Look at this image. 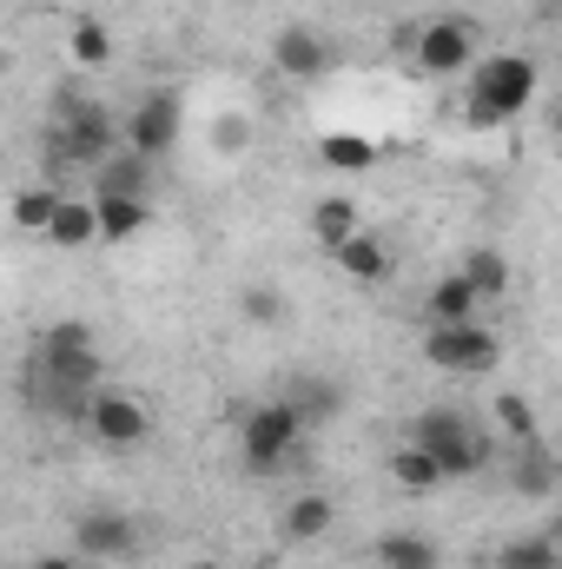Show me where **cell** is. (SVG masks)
<instances>
[{"instance_id":"1","label":"cell","mask_w":562,"mask_h":569,"mask_svg":"<svg viewBox=\"0 0 562 569\" xmlns=\"http://www.w3.org/2000/svg\"><path fill=\"white\" fill-rule=\"evenodd\" d=\"M93 391H107L100 331L87 318H53L33 345V365H27V405L60 418V425H87Z\"/></svg>"},{"instance_id":"2","label":"cell","mask_w":562,"mask_h":569,"mask_svg":"<svg viewBox=\"0 0 562 569\" xmlns=\"http://www.w3.org/2000/svg\"><path fill=\"white\" fill-rule=\"evenodd\" d=\"M411 443H423L443 470H450V483H463V477H476V470H490V457H496V430L483 425L476 411H463V405H423L418 418L404 425Z\"/></svg>"},{"instance_id":"3","label":"cell","mask_w":562,"mask_h":569,"mask_svg":"<svg viewBox=\"0 0 562 569\" xmlns=\"http://www.w3.org/2000/svg\"><path fill=\"white\" fill-rule=\"evenodd\" d=\"M536 60L530 53H483L470 73H463V120L470 127H510L516 113H530L536 100Z\"/></svg>"},{"instance_id":"4","label":"cell","mask_w":562,"mask_h":569,"mask_svg":"<svg viewBox=\"0 0 562 569\" xmlns=\"http://www.w3.org/2000/svg\"><path fill=\"white\" fill-rule=\"evenodd\" d=\"M304 437H311L304 405H298V398H265V405H252V411L239 418V457H245V470L272 477V470H284V463L304 450Z\"/></svg>"},{"instance_id":"5","label":"cell","mask_w":562,"mask_h":569,"mask_svg":"<svg viewBox=\"0 0 562 569\" xmlns=\"http://www.w3.org/2000/svg\"><path fill=\"white\" fill-rule=\"evenodd\" d=\"M423 365L443 371V378H490L503 365V345L483 318H463V325H423Z\"/></svg>"},{"instance_id":"6","label":"cell","mask_w":562,"mask_h":569,"mask_svg":"<svg viewBox=\"0 0 562 569\" xmlns=\"http://www.w3.org/2000/svg\"><path fill=\"white\" fill-rule=\"evenodd\" d=\"M483 53H476V27H470V13H436V20H423L418 40H411V73L423 80H456V73H470Z\"/></svg>"},{"instance_id":"7","label":"cell","mask_w":562,"mask_h":569,"mask_svg":"<svg viewBox=\"0 0 562 569\" xmlns=\"http://www.w3.org/2000/svg\"><path fill=\"white\" fill-rule=\"evenodd\" d=\"M73 550L87 563H133L140 557V523L113 503H93V510L73 517Z\"/></svg>"},{"instance_id":"8","label":"cell","mask_w":562,"mask_h":569,"mask_svg":"<svg viewBox=\"0 0 562 569\" xmlns=\"http://www.w3.org/2000/svg\"><path fill=\"white\" fill-rule=\"evenodd\" d=\"M185 133V100L172 93V87H152L133 100V113H127V146L145 152V159H165L172 146Z\"/></svg>"},{"instance_id":"9","label":"cell","mask_w":562,"mask_h":569,"mask_svg":"<svg viewBox=\"0 0 562 569\" xmlns=\"http://www.w3.org/2000/svg\"><path fill=\"white\" fill-rule=\"evenodd\" d=\"M53 140H60V159L100 166L107 152H120L113 140H127V120H113V113H107V107H93V100H73V107H67V120L53 127Z\"/></svg>"},{"instance_id":"10","label":"cell","mask_w":562,"mask_h":569,"mask_svg":"<svg viewBox=\"0 0 562 569\" xmlns=\"http://www.w3.org/2000/svg\"><path fill=\"white\" fill-rule=\"evenodd\" d=\"M87 430H93V443H107V450H140L145 437H152V411H145L127 385H107V391H93Z\"/></svg>"},{"instance_id":"11","label":"cell","mask_w":562,"mask_h":569,"mask_svg":"<svg viewBox=\"0 0 562 569\" xmlns=\"http://www.w3.org/2000/svg\"><path fill=\"white\" fill-rule=\"evenodd\" d=\"M272 67H279L284 80L311 87V80H324V73L338 67V47H331V33H318L311 20H284L279 33H272Z\"/></svg>"},{"instance_id":"12","label":"cell","mask_w":562,"mask_h":569,"mask_svg":"<svg viewBox=\"0 0 562 569\" xmlns=\"http://www.w3.org/2000/svg\"><path fill=\"white\" fill-rule=\"evenodd\" d=\"M304 226H311V239L338 259V252L364 232V206H358L351 192H324V199H311V219H304Z\"/></svg>"},{"instance_id":"13","label":"cell","mask_w":562,"mask_h":569,"mask_svg":"<svg viewBox=\"0 0 562 569\" xmlns=\"http://www.w3.org/2000/svg\"><path fill=\"white\" fill-rule=\"evenodd\" d=\"M331 266H338L351 284H364V291H371V284H391V272H398V252H391V239H384L378 226H364V232H358V239H351Z\"/></svg>"},{"instance_id":"14","label":"cell","mask_w":562,"mask_h":569,"mask_svg":"<svg viewBox=\"0 0 562 569\" xmlns=\"http://www.w3.org/2000/svg\"><path fill=\"white\" fill-rule=\"evenodd\" d=\"M152 166H159V159H145V152H133V146H120V152H107V159L93 166V192L152 199Z\"/></svg>"},{"instance_id":"15","label":"cell","mask_w":562,"mask_h":569,"mask_svg":"<svg viewBox=\"0 0 562 569\" xmlns=\"http://www.w3.org/2000/svg\"><path fill=\"white\" fill-rule=\"evenodd\" d=\"M93 239H100V206L60 192V212H53V226H47V246H53V252H87Z\"/></svg>"},{"instance_id":"16","label":"cell","mask_w":562,"mask_h":569,"mask_svg":"<svg viewBox=\"0 0 562 569\" xmlns=\"http://www.w3.org/2000/svg\"><path fill=\"white\" fill-rule=\"evenodd\" d=\"M391 483H398V490H411V497H430V490H443V483H450V470H443L423 443L404 437V443H391Z\"/></svg>"},{"instance_id":"17","label":"cell","mask_w":562,"mask_h":569,"mask_svg":"<svg viewBox=\"0 0 562 569\" xmlns=\"http://www.w3.org/2000/svg\"><path fill=\"white\" fill-rule=\"evenodd\" d=\"M93 206H100V239H107V246H127V239H140L145 226H152V199L93 192Z\"/></svg>"},{"instance_id":"18","label":"cell","mask_w":562,"mask_h":569,"mask_svg":"<svg viewBox=\"0 0 562 569\" xmlns=\"http://www.w3.org/2000/svg\"><path fill=\"white\" fill-rule=\"evenodd\" d=\"M476 311H483V298H476V284L463 279V272H443V279L423 291V318L430 325H463Z\"/></svg>"},{"instance_id":"19","label":"cell","mask_w":562,"mask_h":569,"mask_svg":"<svg viewBox=\"0 0 562 569\" xmlns=\"http://www.w3.org/2000/svg\"><path fill=\"white\" fill-rule=\"evenodd\" d=\"M331 523H338V503L331 497H318V490H304V497H291L279 517L284 543H318V537H331Z\"/></svg>"},{"instance_id":"20","label":"cell","mask_w":562,"mask_h":569,"mask_svg":"<svg viewBox=\"0 0 562 569\" xmlns=\"http://www.w3.org/2000/svg\"><path fill=\"white\" fill-rule=\"evenodd\" d=\"M371 557H378V569H443V543L423 530H391V537H378Z\"/></svg>"},{"instance_id":"21","label":"cell","mask_w":562,"mask_h":569,"mask_svg":"<svg viewBox=\"0 0 562 569\" xmlns=\"http://www.w3.org/2000/svg\"><path fill=\"white\" fill-rule=\"evenodd\" d=\"M490 430L516 450V443H543V418H536V405L523 398V391H496V405H490Z\"/></svg>"},{"instance_id":"22","label":"cell","mask_w":562,"mask_h":569,"mask_svg":"<svg viewBox=\"0 0 562 569\" xmlns=\"http://www.w3.org/2000/svg\"><path fill=\"white\" fill-rule=\"evenodd\" d=\"M510 477H516L523 497H550V490L562 483V457H550V443H516Z\"/></svg>"},{"instance_id":"23","label":"cell","mask_w":562,"mask_h":569,"mask_svg":"<svg viewBox=\"0 0 562 569\" xmlns=\"http://www.w3.org/2000/svg\"><path fill=\"white\" fill-rule=\"evenodd\" d=\"M456 272H463V279L476 284V298H483V305H496V298L510 291V259H503L496 246H470Z\"/></svg>"},{"instance_id":"24","label":"cell","mask_w":562,"mask_h":569,"mask_svg":"<svg viewBox=\"0 0 562 569\" xmlns=\"http://www.w3.org/2000/svg\"><path fill=\"white\" fill-rule=\"evenodd\" d=\"M239 318H245V325H259V331H279L284 318H291V298H284V284L252 279L245 291H239Z\"/></svg>"},{"instance_id":"25","label":"cell","mask_w":562,"mask_h":569,"mask_svg":"<svg viewBox=\"0 0 562 569\" xmlns=\"http://www.w3.org/2000/svg\"><path fill=\"white\" fill-rule=\"evenodd\" d=\"M53 212H60V186H53V179H40V186H20V192H13V226H20V232L47 239Z\"/></svg>"},{"instance_id":"26","label":"cell","mask_w":562,"mask_h":569,"mask_svg":"<svg viewBox=\"0 0 562 569\" xmlns=\"http://www.w3.org/2000/svg\"><path fill=\"white\" fill-rule=\"evenodd\" d=\"M318 166H324V172H371V166H378V140L324 133V140H318Z\"/></svg>"},{"instance_id":"27","label":"cell","mask_w":562,"mask_h":569,"mask_svg":"<svg viewBox=\"0 0 562 569\" xmlns=\"http://www.w3.org/2000/svg\"><path fill=\"white\" fill-rule=\"evenodd\" d=\"M490 563L496 569H562V557H556V537L550 530H530V537H510Z\"/></svg>"},{"instance_id":"28","label":"cell","mask_w":562,"mask_h":569,"mask_svg":"<svg viewBox=\"0 0 562 569\" xmlns=\"http://www.w3.org/2000/svg\"><path fill=\"white\" fill-rule=\"evenodd\" d=\"M67 53H73V67H113V33H107V20H73V27H67Z\"/></svg>"},{"instance_id":"29","label":"cell","mask_w":562,"mask_h":569,"mask_svg":"<svg viewBox=\"0 0 562 569\" xmlns=\"http://www.w3.org/2000/svg\"><path fill=\"white\" fill-rule=\"evenodd\" d=\"M298 405H304V418H331L338 411V385H298Z\"/></svg>"},{"instance_id":"30","label":"cell","mask_w":562,"mask_h":569,"mask_svg":"<svg viewBox=\"0 0 562 569\" xmlns=\"http://www.w3.org/2000/svg\"><path fill=\"white\" fill-rule=\"evenodd\" d=\"M212 140H219V152H245V140H252V133H245V120H239V113H225Z\"/></svg>"},{"instance_id":"31","label":"cell","mask_w":562,"mask_h":569,"mask_svg":"<svg viewBox=\"0 0 562 569\" xmlns=\"http://www.w3.org/2000/svg\"><path fill=\"white\" fill-rule=\"evenodd\" d=\"M80 563H87L80 550H53V557H40V563H33V569H80Z\"/></svg>"},{"instance_id":"32","label":"cell","mask_w":562,"mask_h":569,"mask_svg":"<svg viewBox=\"0 0 562 569\" xmlns=\"http://www.w3.org/2000/svg\"><path fill=\"white\" fill-rule=\"evenodd\" d=\"M550 140H556V152H562V100L550 107Z\"/></svg>"},{"instance_id":"33","label":"cell","mask_w":562,"mask_h":569,"mask_svg":"<svg viewBox=\"0 0 562 569\" xmlns=\"http://www.w3.org/2000/svg\"><path fill=\"white\" fill-rule=\"evenodd\" d=\"M185 569H225V563L219 557H199V563H185Z\"/></svg>"},{"instance_id":"34","label":"cell","mask_w":562,"mask_h":569,"mask_svg":"<svg viewBox=\"0 0 562 569\" xmlns=\"http://www.w3.org/2000/svg\"><path fill=\"white\" fill-rule=\"evenodd\" d=\"M550 537H556V557H562V517H556V530H550Z\"/></svg>"},{"instance_id":"35","label":"cell","mask_w":562,"mask_h":569,"mask_svg":"<svg viewBox=\"0 0 562 569\" xmlns=\"http://www.w3.org/2000/svg\"><path fill=\"white\" fill-rule=\"evenodd\" d=\"M252 569H279V563H272V557H265V563H252Z\"/></svg>"}]
</instances>
